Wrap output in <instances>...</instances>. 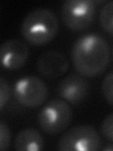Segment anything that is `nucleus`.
Returning a JSON list of instances; mask_svg holds the SVG:
<instances>
[{
  "label": "nucleus",
  "instance_id": "1",
  "mask_svg": "<svg viewBox=\"0 0 113 151\" xmlns=\"http://www.w3.org/2000/svg\"><path fill=\"white\" fill-rule=\"evenodd\" d=\"M75 70L87 78H95L105 72L110 59L107 42L95 33L85 34L74 42L71 51Z\"/></svg>",
  "mask_w": 113,
  "mask_h": 151
},
{
  "label": "nucleus",
  "instance_id": "14",
  "mask_svg": "<svg viewBox=\"0 0 113 151\" xmlns=\"http://www.w3.org/2000/svg\"><path fill=\"white\" fill-rule=\"evenodd\" d=\"M101 131L106 139L113 143V112L109 113L104 119L101 127Z\"/></svg>",
  "mask_w": 113,
  "mask_h": 151
},
{
  "label": "nucleus",
  "instance_id": "13",
  "mask_svg": "<svg viewBox=\"0 0 113 151\" xmlns=\"http://www.w3.org/2000/svg\"><path fill=\"white\" fill-rule=\"evenodd\" d=\"M11 130L8 125L2 121L0 123V149L5 151L9 148L11 144Z\"/></svg>",
  "mask_w": 113,
  "mask_h": 151
},
{
  "label": "nucleus",
  "instance_id": "10",
  "mask_svg": "<svg viewBox=\"0 0 113 151\" xmlns=\"http://www.w3.org/2000/svg\"><path fill=\"white\" fill-rule=\"evenodd\" d=\"M44 141L41 133L33 127H26L17 134L14 148L17 151H40L44 149Z\"/></svg>",
  "mask_w": 113,
  "mask_h": 151
},
{
  "label": "nucleus",
  "instance_id": "16",
  "mask_svg": "<svg viewBox=\"0 0 113 151\" xmlns=\"http://www.w3.org/2000/svg\"><path fill=\"white\" fill-rule=\"evenodd\" d=\"M103 151H113V145H108L107 146H105L104 148H102Z\"/></svg>",
  "mask_w": 113,
  "mask_h": 151
},
{
  "label": "nucleus",
  "instance_id": "6",
  "mask_svg": "<svg viewBox=\"0 0 113 151\" xmlns=\"http://www.w3.org/2000/svg\"><path fill=\"white\" fill-rule=\"evenodd\" d=\"M13 93L16 100L22 106L36 109L45 102L48 96V88L38 77L27 76L17 80Z\"/></svg>",
  "mask_w": 113,
  "mask_h": 151
},
{
  "label": "nucleus",
  "instance_id": "7",
  "mask_svg": "<svg viewBox=\"0 0 113 151\" xmlns=\"http://www.w3.org/2000/svg\"><path fill=\"white\" fill-rule=\"evenodd\" d=\"M89 91V85L82 75L72 74L67 76L56 87V93L66 101L77 105L83 102Z\"/></svg>",
  "mask_w": 113,
  "mask_h": 151
},
{
  "label": "nucleus",
  "instance_id": "11",
  "mask_svg": "<svg viewBox=\"0 0 113 151\" xmlns=\"http://www.w3.org/2000/svg\"><path fill=\"white\" fill-rule=\"evenodd\" d=\"M99 21L106 32L113 35V0L106 2L99 14Z\"/></svg>",
  "mask_w": 113,
  "mask_h": 151
},
{
  "label": "nucleus",
  "instance_id": "5",
  "mask_svg": "<svg viewBox=\"0 0 113 151\" xmlns=\"http://www.w3.org/2000/svg\"><path fill=\"white\" fill-rule=\"evenodd\" d=\"M96 13L92 0H66L61 7L64 25L73 31H82L92 26Z\"/></svg>",
  "mask_w": 113,
  "mask_h": 151
},
{
  "label": "nucleus",
  "instance_id": "3",
  "mask_svg": "<svg viewBox=\"0 0 113 151\" xmlns=\"http://www.w3.org/2000/svg\"><path fill=\"white\" fill-rule=\"evenodd\" d=\"M73 111L69 104L61 99L51 100L40 111L38 123L47 134H58L71 124Z\"/></svg>",
  "mask_w": 113,
  "mask_h": 151
},
{
  "label": "nucleus",
  "instance_id": "2",
  "mask_svg": "<svg viewBox=\"0 0 113 151\" xmlns=\"http://www.w3.org/2000/svg\"><path fill=\"white\" fill-rule=\"evenodd\" d=\"M59 19L49 9L38 8L26 14L21 24L22 36L34 45L48 44L58 34Z\"/></svg>",
  "mask_w": 113,
  "mask_h": 151
},
{
  "label": "nucleus",
  "instance_id": "8",
  "mask_svg": "<svg viewBox=\"0 0 113 151\" xmlns=\"http://www.w3.org/2000/svg\"><path fill=\"white\" fill-rule=\"evenodd\" d=\"M0 56L4 68L15 71L26 64L29 57V49L22 41L11 39L2 44L0 48Z\"/></svg>",
  "mask_w": 113,
  "mask_h": 151
},
{
  "label": "nucleus",
  "instance_id": "15",
  "mask_svg": "<svg viewBox=\"0 0 113 151\" xmlns=\"http://www.w3.org/2000/svg\"><path fill=\"white\" fill-rule=\"evenodd\" d=\"M9 86L4 78H0V110L3 111L7 102L9 99Z\"/></svg>",
  "mask_w": 113,
  "mask_h": 151
},
{
  "label": "nucleus",
  "instance_id": "12",
  "mask_svg": "<svg viewBox=\"0 0 113 151\" xmlns=\"http://www.w3.org/2000/svg\"><path fill=\"white\" fill-rule=\"evenodd\" d=\"M101 90L106 100L113 106V71L104 78Z\"/></svg>",
  "mask_w": 113,
  "mask_h": 151
},
{
  "label": "nucleus",
  "instance_id": "9",
  "mask_svg": "<svg viewBox=\"0 0 113 151\" xmlns=\"http://www.w3.org/2000/svg\"><path fill=\"white\" fill-rule=\"evenodd\" d=\"M69 68L67 58L58 51H46L42 53L37 61L39 73L46 78L55 79L63 76Z\"/></svg>",
  "mask_w": 113,
  "mask_h": 151
},
{
  "label": "nucleus",
  "instance_id": "4",
  "mask_svg": "<svg viewBox=\"0 0 113 151\" xmlns=\"http://www.w3.org/2000/svg\"><path fill=\"white\" fill-rule=\"evenodd\" d=\"M102 140L91 126L74 127L60 137L58 149L61 151H97L101 149Z\"/></svg>",
  "mask_w": 113,
  "mask_h": 151
},
{
  "label": "nucleus",
  "instance_id": "17",
  "mask_svg": "<svg viewBox=\"0 0 113 151\" xmlns=\"http://www.w3.org/2000/svg\"><path fill=\"white\" fill-rule=\"evenodd\" d=\"M112 55H113V48H112Z\"/></svg>",
  "mask_w": 113,
  "mask_h": 151
}]
</instances>
